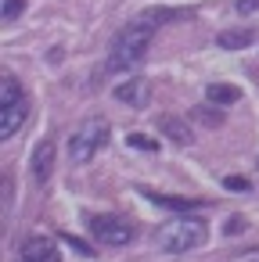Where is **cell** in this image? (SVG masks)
I'll use <instances>...</instances> for the list:
<instances>
[{
	"mask_svg": "<svg viewBox=\"0 0 259 262\" xmlns=\"http://www.w3.org/2000/svg\"><path fill=\"white\" fill-rule=\"evenodd\" d=\"M151 36H155V29L137 26V22H130L126 29H119V36L112 40L108 61H105V72H126V69L141 65L144 54H148V47H151Z\"/></svg>",
	"mask_w": 259,
	"mask_h": 262,
	"instance_id": "6da1fadb",
	"label": "cell"
},
{
	"mask_svg": "<svg viewBox=\"0 0 259 262\" xmlns=\"http://www.w3.org/2000/svg\"><path fill=\"white\" fill-rule=\"evenodd\" d=\"M205 237H209V226L198 215H180V219L158 226V248L169 255H184V251L205 244Z\"/></svg>",
	"mask_w": 259,
	"mask_h": 262,
	"instance_id": "7a4b0ae2",
	"label": "cell"
},
{
	"mask_svg": "<svg viewBox=\"0 0 259 262\" xmlns=\"http://www.w3.org/2000/svg\"><path fill=\"white\" fill-rule=\"evenodd\" d=\"M105 144H108V122H105V119H87V122L69 137V158H72V162H90Z\"/></svg>",
	"mask_w": 259,
	"mask_h": 262,
	"instance_id": "3957f363",
	"label": "cell"
},
{
	"mask_svg": "<svg viewBox=\"0 0 259 262\" xmlns=\"http://www.w3.org/2000/svg\"><path fill=\"white\" fill-rule=\"evenodd\" d=\"M87 226H90V233H94L97 241H105V244H112V248L130 244V241H133V233H137V226H133L126 215H119V212L90 215V219H87Z\"/></svg>",
	"mask_w": 259,
	"mask_h": 262,
	"instance_id": "277c9868",
	"label": "cell"
},
{
	"mask_svg": "<svg viewBox=\"0 0 259 262\" xmlns=\"http://www.w3.org/2000/svg\"><path fill=\"white\" fill-rule=\"evenodd\" d=\"M18 258L22 262H62L51 237H26L22 248H18Z\"/></svg>",
	"mask_w": 259,
	"mask_h": 262,
	"instance_id": "5b68a950",
	"label": "cell"
},
{
	"mask_svg": "<svg viewBox=\"0 0 259 262\" xmlns=\"http://www.w3.org/2000/svg\"><path fill=\"white\" fill-rule=\"evenodd\" d=\"M115 97L123 104H130V108H148L151 104V83L141 79V76H133V79H126V83L115 86Z\"/></svg>",
	"mask_w": 259,
	"mask_h": 262,
	"instance_id": "8992f818",
	"label": "cell"
},
{
	"mask_svg": "<svg viewBox=\"0 0 259 262\" xmlns=\"http://www.w3.org/2000/svg\"><path fill=\"white\" fill-rule=\"evenodd\" d=\"M29 169H33V180H36V183H47V176H51V169H54V144H51V140H40V144H36Z\"/></svg>",
	"mask_w": 259,
	"mask_h": 262,
	"instance_id": "52a82bcc",
	"label": "cell"
},
{
	"mask_svg": "<svg viewBox=\"0 0 259 262\" xmlns=\"http://www.w3.org/2000/svg\"><path fill=\"white\" fill-rule=\"evenodd\" d=\"M158 129H162V137H169V140L180 144V147L191 144V126H187L184 119H176V115H162V119H158Z\"/></svg>",
	"mask_w": 259,
	"mask_h": 262,
	"instance_id": "ba28073f",
	"label": "cell"
},
{
	"mask_svg": "<svg viewBox=\"0 0 259 262\" xmlns=\"http://www.w3.org/2000/svg\"><path fill=\"white\" fill-rule=\"evenodd\" d=\"M22 122H26V101L11 104V108H0V137H4V140L15 137Z\"/></svg>",
	"mask_w": 259,
	"mask_h": 262,
	"instance_id": "9c48e42d",
	"label": "cell"
},
{
	"mask_svg": "<svg viewBox=\"0 0 259 262\" xmlns=\"http://www.w3.org/2000/svg\"><path fill=\"white\" fill-rule=\"evenodd\" d=\"M205 101L209 104H237L241 101V90L234 86V83H212V86H205Z\"/></svg>",
	"mask_w": 259,
	"mask_h": 262,
	"instance_id": "30bf717a",
	"label": "cell"
},
{
	"mask_svg": "<svg viewBox=\"0 0 259 262\" xmlns=\"http://www.w3.org/2000/svg\"><path fill=\"white\" fill-rule=\"evenodd\" d=\"M191 11H169V8H155V11H144V15H137L133 22L137 26H148V29H155V26H162V22H180V18H187Z\"/></svg>",
	"mask_w": 259,
	"mask_h": 262,
	"instance_id": "8fae6325",
	"label": "cell"
},
{
	"mask_svg": "<svg viewBox=\"0 0 259 262\" xmlns=\"http://www.w3.org/2000/svg\"><path fill=\"white\" fill-rule=\"evenodd\" d=\"M252 40H255L252 29H227V33L216 36V43H220L223 51H245V47H252Z\"/></svg>",
	"mask_w": 259,
	"mask_h": 262,
	"instance_id": "7c38bea8",
	"label": "cell"
},
{
	"mask_svg": "<svg viewBox=\"0 0 259 262\" xmlns=\"http://www.w3.org/2000/svg\"><path fill=\"white\" fill-rule=\"evenodd\" d=\"M18 101H22V90H18L15 76H4V79H0V108H11Z\"/></svg>",
	"mask_w": 259,
	"mask_h": 262,
	"instance_id": "4fadbf2b",
	"label": "cell"
},
{
	"mask_svg": "<svg viewBox=\"0 0 259 262\" xmlns=\"http://www.w3.org/2000/svg\"><path fill=\"white\" fill-rule=\"evenodd\" d=\"M191 119H194V122H202V126H209V129H216V126L223 122V112H220L216 104H202V108H194V112H191Z\"/></svg>",
	"mask_w": 259,
	"mask_h": 262,
	"instance_id": "5bb4252c",
	"label": "cell"
},
{
	"mask_svg": "<svg viewBox=\"0 0 259 262\" xmlns=\"http://www.w3.org/2000/svg\"><path fill=\"white\" fill-rule=\"evenodd\" d=\"M155 205H162V208H173V212H187V208H194L191 201H184V198H169V194H151V190H144Z\"/></svg>",
	"mask_w": 259,
	"mask_h": 262,
	"instance_id": "9a60e30c",
	"label": "cell"
},
{
	"mask_svg": "<svg viewBox=\"0 0 259 262\" xmlns=\"http://www.w3.org/2000/svg\"><path fill=\"white\" fill-rule=\"evenodd\" d=\"M126 147H137V151H158V140L144 137V133H130L126 137Z\"/></svg>",
	"mask_w": 259,
	"mask_h": 262,
	"instance_id": "2e32d148",
	"label": "cell"
},
{
	"mask_svg": "<svg viewBox=\"0 0 259 262\" xmlns=\"http://www.w3.org/2000/svg\"><path fill=\"white\" fill-rule=\"evenodd\" d=\"M223 187H227V190H234V194H248V190H252V183H248L245 176H237V172L223 176Z\"/></svg>",
	"mask_w": 259,
	"mask_h": 262,
	"instance_id": "e0dca14e",
	"label": "cell"
},
{
	"mask_svg": "<svg viewBox=\"0 0 259 262\" xmlns=\"http://www.w3.org/2000/svg\"><path fill=\"white\" fill-rule=\"evenodd\" d=\"M22 8H26V0H0V15H4V22L18 18V15H22Z\"/></svg>",
	"mask_w": 259,
	"mask_h": 262,
	"instance_id": "ac0fdd59",
	"label": "cell"
},
{
	"mask_svg": "<svg viewBox=\"0 0 259 262\" xmlns=\"http://www.w3.org/2000/svg\"><path fill=\"white\" fill-rule=\"evenodd\" d=\"M65 241H69V248H72V251H79V255H87V258L94 255V248H90L87 241H79V237H65Z\"/></svg>",
	"mask_w": 259,
	"mask_h": 262,
	"instance_id": "d6986e66",
	"label": "cell"
},
{
	"mask_svg": "<svg viewBox=\"0 0 259 262\" xmlns=\"http://www.w3.org/2000/svg\"><path fill=\"white\" fill-rule=\"evenodd\" d=\"M237 11L241 15H255L259 11V0H237Z\"/></svg>",
	"mask_w": 259,
	"mask_h": 262,
	"instance_id": "ffe728a7",
	"label": "cell"
},
{
	"mask_svg": "<svg viewBox=\"0 0 259 262\" xmlns=\"http://www.w3.org/2000/svg\"><path fill=\"white\" fill-rule=\"evenodd\" d=\"M241 230H245V219H241V215H234V219L227 223V233H241Z\"/></svg>",
	"mask_w": 259,
	"mask_h": 262,
	"instance_id": "44dd1931",
	"label": "cell"
}]
</instances>
